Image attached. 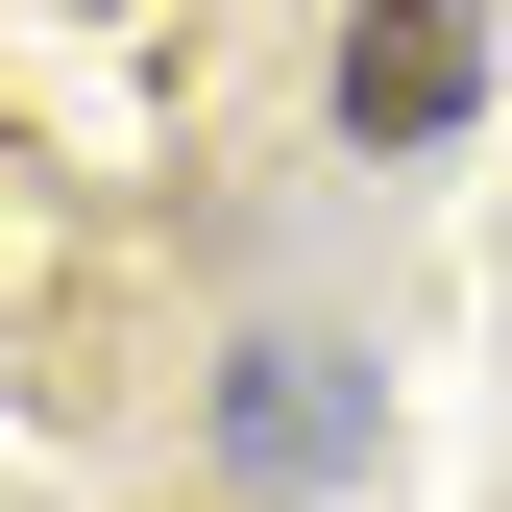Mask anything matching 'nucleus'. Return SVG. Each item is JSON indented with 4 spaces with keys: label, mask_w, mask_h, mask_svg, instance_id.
Wrapping results in <instances>:
<instances>
[{
    "label": "nucleus",
    "mask_w": 512,
    "mask_h": 512,
    "mask_svg": "<svg viewBox=\"0 0 512 512\" xmlns=\"http://www.w3.org/2000/svg\"><path fill=\"white\" fill-rule=\"evenodd\" d=\"M464 74H488V49L439 25V0H391V25H342V122H366V147H439V122H464Z\"/></svg>",
    "instance_id": "2"
},
{
    "label": "nucleus",
    "mask_w": 512,
    "mask_h": 512,
    "mask_svg": "<svg viewBox=\"0 0 512 512\" xmlns=\"http://www.w3.org/2000/svg\"><path fill=\"white\" fill-rule=\"evenodd\" d=\"M220 439H244L269 488H317V464H366V366H342V342H244V391H220Z\"/></svg>",
    "instance_id": "1"
}]
</instances>
